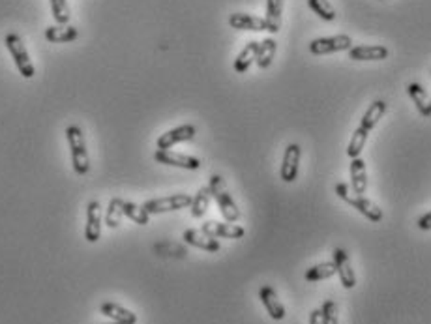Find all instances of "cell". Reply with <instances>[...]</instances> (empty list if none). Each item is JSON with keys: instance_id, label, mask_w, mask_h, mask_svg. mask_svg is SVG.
<instances>
[{"instance_id": "obj_26", "label": "cell", "mask_w": 431, "mask_h": 324, "mask_svg": "<svg viewBox=\"0 0 431 324\" xmlns=\"http://www.w3.org/2000/svg\"><path fill=\"white\" fill-rule=\"evenodd\" d=\"M332 276H336V266L334 263H321V265L311 266L306 270L304 278L309 283H317V281H324V279H330Z\"/></svg>"}, {"instance_id": "obj_16", "label": "cell", "mask_w": 431, "mask_h": 324, "mask_svg": "<svg viewBox=\"0 0 431 324\" xmlns=\"http://www.w3.org/2000/svg\"><path fill=\"white\" fill-rule=\"evenodd\" d=\"M259 298L263 302L264 309L274 321H284L285 318V305L279 302L276 291L270 285H263L259 289Z\"/></svg>"}, {"instance_id": "obj_11", "label": "cell", "mask_w": 431, "mask_h": 324, "mask_svg": "<svg viewBox=\"0 0 431 324\" xmlns=\"http://www.w3.org/2000/svg\"><path fill=\"white\" fill-rule=\"evenodd\" d=\"M203 231L210 234L214 238H227V240H239L244 238L246 229L237 225V223H219V221H206L203 223Z\"/></svg>"}, {"instance_id": "obj_35", "label": "cell", "mask_w": 431, "mask_h": 324, "mask_svg": "<svg viewBox=\"0 0 431 324\" xmlns=\"http://www.w3.org/2000/svg\"><path fill=\"white\" fill-rule=\"evenodd\" d=\"M109 324H118V323H109Z\"/></svg>"}, {"instance_id": "obj_27", "label": "cell", "mask_w": 431, "mask_h": 324, "mask_svg": "<svg viewBox=\"0 0 431 324\" xmlns=\"http://www.w3.org/2000/svg\"><path fill=\"white\" fill-rule=\"evenodd\" d=\"M367 137H369V131L360 128V126L354 130L353 137H351V141H349V144H347V156L351 158V160H354V158H360L362 150H364V146H366Z\"/></svg>"}, {"instance_id": "obj_24", "label": "cell", "mask_w": 431, "mask_h": 324, "mask_svg": "<svg viewBox=\"0 0 431 324\" xmlns=\"http://www.w3.org/2000/svg\"><path fill=\"white\" fill-rule=\"evenodd\" d=\"M277 51V44L274 38H264L263 41H259V49H257V66L261 70H266L270 68V64L274 62V57H276Z\"/></svg>"}, {"instance_id": "obj_25", "label": "cell", "mask_w": 431, "mask_h": 324, "mask_svg": "<svg viewBox=\"0 0 431 324\" xmlns=\"http://www.w3.org/2000/svg\"><path fill=\"white\" fill-rule=\"evenodd\" d=\"M210 199H212V193H210L208 186L199 188V191H197L195 197H193L192 207H190L192 208V216L195 218V220H201V218L206 214V210H208V207H210Z\"/></svg>"}, {"instance_id": "obj_34", "label": "cell", "mask_w": 431, "mask_h": 324, "mask_svg": "<svg viewBox=\"0 0 431 324\" xmlns=\"http://www.w3.org/2000/svg\"><path fill=\"white\" fill-rule=\"evenodd\" d=\"M309 324H322L321 309H313V312L309 313Z\"/></svg>"}, {"instance_id": "obj_2", "label": "cell", "mask_w": 431, "mask_h": 324, "mask_svg": "<svg viewBox=\"0 0 431 324\" xmlns=\"http://www.w3.org/2000/svg\"><path fill=\"white\" fill-rule=\"evenodd\" d=\"M336 195L340 197L341 201H345L347 204L354 208V210H358L364 218H367L369 221H374V223H379L383 221L385 214H383V208L379 204H375L372 199H367L366 195H356L354 191H351L345 182H340V184H336Z\"/></svg>"}, {"instance_id": "obj_13", "label": "cell", "mask_w": 431, "mask_h": 324, "mask_svg": "<svg viewBox=\"0 0 431 324\" xmlns=\"http://www.w3.org/2000/svg\"><path fill=\"white\" fill-rule=\"evenodd\" d=\"M182 238H184L186 244L197 247V249H203V251L216 253L221 249L218 238H214L210 234H206L203 229H186L184 234H182Z\"/></svg>"}, {"instance_id": "obj_29", "label": "cell", "mask_w": 431, "mask_h": 324, "mask_svg": "<svg viewBox=\"0 0 431 324\" xmlns=\"http://www.w3.org/2000/svg\"><path fill=\"white\" fill-rule=\"evenodd\" d=\"M122 212L126 218H129L137 225H148L150 223V214H148L141 204H136V202L131 201H124Z\"/></svg>"}, {"instance_id": "obj_8", "label": "cell", "mask_w": 431, "mask_h": 324, "mask_svg": "<svg viewBox=\"0 0 431 324\" xmlns=\"http://www.w3.org/2000/svg\"><path fill=\"white\" fill-rule=\"evenodd\" d=\"M195 133H197L195 126H192V124H182V126H176L173 130L161 133V135L158 137V141H156V146H158V150H171L174 144L192 141L193 137H195Z\"/></svg>"}, {"instance_id": "obj_22", "label": "cell", "mask_w": 431, "mask_h": 324, "mask_svg": "<svg viewBox=\"0 0 431 324\" xmlns=\"http://www.w3.org/2000/svg\"><path fill=\"white\" fill-rule=\"evenodd\" d=\"M257 49H259V41H255V39L248 41L244 49L239 53V57L235 59V72L237 73L248 72V70H250V66L255 62V59H257Z\"/></svg>"}, {"instance_id": "obj_4", "label": "cell", "mask_w": 431, "mask_h": 324, "mask_svg": "<svg viewBox=\"0 0 431 324\" xmlns=\"http://www.w3.org/2000/svg\"><path fill=\"white\" fill-rule=\"evenodd\" d=\"M4 46L6 49L10 51L12 55L13 62L17 66V70H19L21 77L25 79H33L34 73H36V68H34L33 60H30V55L26 51L25 44H23V39H21L19 34H6V38H4Z\"/></svg>"}, {"instance_id": "obj_15", "label": "cell", "mask_w": 431, "mask_h": 324, "mask_svg": "<svg viewBox=\"0 0 431 324\" xmlns=\"http://www.w3.org/2000/svg\"><path fill=\"white\" fill-rule=\"evenodd\" d=\"M388 57H390V51L385 46H356L349 49V59L356 60V62L386 60Z\"/></svg>"}, {"instance_id": "obj_28", "label": "cell", "mask_w": 431, "mask_h": 324, "mask_svg": "<svg viewBox=\"0 0 431 324\" xmlns=\"http://www.w3.org/2000/svg\"><path fill=\"white\" fill-rule=\"evenodd\" d=\"M122 204L124 201L120 197H113L109 201V207H107V212H105V225L109 229H116L120 225V221L124 218Z\"/></svg>"}, {"instance_id": "obj_31", "label": "cell", "mask_w": 431, "mask_h": 324, "mask_svg": "<svg viewBox=\"0 0 431 324\" xmlns=\"http://www.w3.org/2000/svg\"><path fill=\"white\" fill-rule=\"evenodd\" d=\"M308 6L321 17L322 21H334L338 17L334 6L330 4L329 0H308Z\"/></svg>"}, {"instance_id": "obj_6", "label": "cell", "mask_w": 431, "mask_h": 324, "mask_svg": "<svg viewBox=\"0 0 431 324\" xmlns=\"http://www.w3.org/2000/svg\"><path fill=\"white\" fill-rule=\"evenodd\" d=\"M353 47V39L347 34H338V36H329V38H317L309 44V53L317 57L322 55H332V53L349 51Z\"/></svg>"}, {"instance_id": "obj_7", "label": "cell", "mask_w": 431, "mask_h": 324, "mask_svg": "<svg viewBox=\"0 0 431 324\" xmlns=\"http://www.w3.org/2000/svg\"><path fill=\"white\" fill-rule=\"evenodd\" d=\"M300 158H302V149L300 144L291 143L284 152L282 160V169H279V178L285 184H293L298 178V169H300Z\"/></svg>"}, {"instance_id": "obj_1", "label": "cell", "mask_w": 431, "mask_h": 324, "mask_svg": "<svg viewBox=\"0 0 431 324\" xmlns=\"http://www.w3.org/2000/svg\"><path fill=\"white\" fill-rule=\"evenodd\" d=\"M208 189L212 193V199L216 201L219 208V214L223 216V220L227 223H237L240 220V208L237 207V202L229 193V189L226 186V180L221 175H212L210 182H208Z\"/></svg>"}, {"instance_id": "obj_20", "label": "cell", "mask_w": 431, "mask_h": 324, "mask_svg": "<svg viewBox=\"0 0 431 324\" xmlns=\"http://www.w3.org/2000/svg\"><path fill=\"white\" fill-rule=\"evenodd\" d=\"M79 30L71 25H53L46 28V39L51 44H70L77 39Z\"/></svg>"}, {"instance_id": "obj_10", "label": "cell", "mask_w": 431, "mask_h": 324, "mask_svg": "<svg viewBox=\"0 0 431 324\" xmlns=\"http://www.w3.org/2000/svg\"><path fill=\"white\" fill-rule=\"evenodd\" d=\"M332 263L336 266V274L340 276V281L343 289H354L356 285V274H354L349 253L343 247H336L332 253Z\"/></svg>"}, {"instance_id": "obj_33", "label": "cell", "mask_w": 431, "mask_h": 324, "mask_svg": "<svg viewBox=\"0 0 431 324\" xmlns=\"http://www.w3.org/2000/svg\"><path fill=\"white\" fill-rule=\"evenodd\" d=\"M416 225H419L420 231H431V210L430 212H425L424 216H420L419 221H416Z\"/></svg>"}, {"instance_id": "obj_9", "label": "cell", "mask_w": 431, "mask_h": 324, "mask_svg": "<svg viewBox=\"0 0 431 324\" xmlns=\"http://www.w3.org/2000/svg\"><path fill=\"white\" fill-rule=\"evenodd\" d=\"M154 160L161 165H169V167L186 169V171H197L201 167V160L195 156H187V154H178L173 150H156Z\"/></svg>"}, {"instance_id": "obj_5", "label": "cell", "mask_w": 431, "mask_h": 324, "mask_svg": "<svg viewBox=\"0 0 431 324\" xmlns=\"http://www.w3.org/2000/svg\"><path fill=\"white\" fill-rule=\"evenodd\" d=\"M192 201L193 197H190L187 193H174L169 195V197H160V199H150V201H147L141 207L150 216H156L176 212V210H182V208H190L192 207Z\"/></svg>"}, {"instance_id": "obj_19", "label": "cell", "mask_w": 431, "mask_h": 324, "mask_svg": "<svg viewBox=\"0 0 431 324\" xmlns=\"http://www.w3.org/2000/svg\"><path fill=\"white\" fill-rule=\"evenodd\" d=\"M407 94L412 99L414 107L419 109V113L424 118L431 117V97L430 94L425 92V88L420 83H411L407 86Z\"/></svg>"}, {"instance_id": "obj_14", "label": "cell", "mask_w": 431, "mask_h": 324, "mask_svg": "<svg viewBox=\"0 0 431 324\" xmlns=\"http://www.w3.org/2000/svg\"><path fill=\"white\" fill-rule=\"evenodd\" d=\"M229 25L237 30H248V32H264L266 30V21L257 15H250V13H231L229 15Z\"/></svg>"}, {"instance_id": "obj_17", "label": "cell", "mask_w": 431, "mask_h": 324, "mask_svg": "<svg viewBox=\"0 0 431 324\" xmlns=\"http://www.w3.org/2000/svg\"><path fill=\"white\" fill-rule=\"evenodd\" d=\"M349 175H351V188L356 195H364L367 189V171L366 162L360 158H354L351 160L349 165Z\"/></svg>"}, {"instance_id": "obj_12", "label": "cell", "mask_w": 431, "mask_h": 324, "mask_svg": "<svg viewBox=\"0 0 431 324\" xmlns=\"http://www.w3.org/2000/svg\"><path fill=\"white\" fill-rule=\"evenodd\" d=\"M102 207L98 201H91L86 207V225H84V238L91 244H96L102 236Z\"/></svg>"}, {"instance_id": "obj_30", "label": "cell", "mask_w": 431, "mask_h": 324, "mask_svg": "<svg viewBox=\"0 0 431 324\" xmlns=\"http://www.w3.org/2000/svg\"><path fill=\"white\" fill-rule=\"evenodd\" d=\"M51 6V15L57 25H68L70 23V6L68 0H49Z\"/></svg>"}, {"instance_id": "obj_3", "label": "cell", "mask_w": 431, "mask_h": 324, "mask_svg": "<svg viewBox=\"0 0 431 324\" xmlns=\"http://www.w3.org/2000/svg\"><path fill=\"white\" fill-rule=\"evenodd\" d=\"M66 139L70 144L71 167L75 171V175L84 176L91 171V160H89V150H86L83 130L79 126H68L66 128Z\"/></svg>"}, {"instance_id": "obj_23", "label": "cell", "mask_w": 431, "mask_h": 324, "mask_svg": "<svg viewBox=\"0 0 431 324\" xmlns=\"http://www.w3.org/2000/svg\"><path fill=\"white\" fill-rule=\"evenodd\" d=\"M386 113V102L385 99H375L374 104L367 107V111L364 113V117L360 120V128L364 130L372 131L379 124V120L383 118V115Z\"/></svg>"}, {"instance_id": "obj_18", "label": "cell", "mask_w": 431, "mask_h": 324, "mask_svg": "<svg viewBox=\"0 0 431 324\" xmlns=\"http://www.w3.org/2000/svg\"><path fill=\"white\" fill-rule=\"evenodd\" d=\"M100 313L109 317L113 323L118 324H137V315L134 312H129L122 305L115 304V302H105L100 305Z\"/></svg>"}, {"instance_id": "obj_32", "label": "cell", "mask_w": 431, "mask_h": 324, "mask_svg": "<svg viewBox=\"0 0 431 324\" xmlns=\"http://www.w3.org/2000/svg\"><path fill=\"white\" fill-rule=\"evenodd\" d=\"M321 317L322 324H340V318H338V305H336L334 300H324V302H322Z\"/></svg>"}, {"instance_id": "obj_21", "label": "cell", "mask_w": 431, "mask_h": 324, "mask_svg": "<svg viewBox=\"0 0 431 324\" xmlns=\"http://www.w3.org/2000/svg\"><path fill=\"white\" fill-rule=\"evenodd\" d=\"M282 13H284V0H266V32L277 34L282 28Z\"/></svg>"}]
</instances>
